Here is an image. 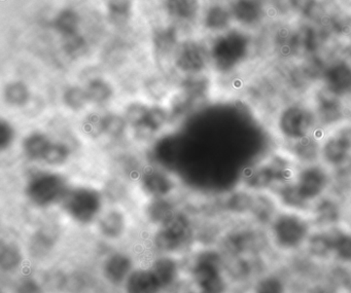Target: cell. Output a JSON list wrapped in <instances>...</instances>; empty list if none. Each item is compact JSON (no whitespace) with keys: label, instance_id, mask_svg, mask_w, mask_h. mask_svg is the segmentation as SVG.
Masks as SVG:
<instances>
[{"label":"cell","instance_id":"cell-1","mask_svg":"<svg viewBox=\"0 0 351 293\" xmlns=\"http://www.w3.org/2000/svg\"><path fill=\"white\" fill-rule=\"evenodd\" d=\"M313 229L309 213L280 208L268 225V239L278 251L295 253L305 248Z\"/></svg>","mask_w":351,"mask_h":293},{"label":"cell","instance_id":"cell-2","mask_svg":"<svg viewBox=\"0 0 351 293\" xmlns=\"http://www.w3.org/2000/svg\"><path fill=\"white\" fill-rule=\"evenodd\" d=\"M298 167L287 151H276L244 173L242 186L252 192H270L279 184L293 180Z\"/></svg>","mask_w":351,"mask_h":293},{"label":"cell","instance_id":"cell-3","mask_svg":"<svg viewBox=\"0 0 351 293\" xmlns=\"http://www.w3.org/2000/svg\"><path fill=\"white\" fill-rule=\"evenodd\" d=\"M273 128L276 136L285 144L320 132L312 105L300 102L289 103L280 108L273 120Z\"/></svg>","mask_w":351,"mask_h":293},{"label":"cell","instance_id":"cell-4","mask_svg":"<svg viewBox=\"0 0 351 293\" xmlns=\"http://www.w3.org/2000/svg\"><path fill=\"white\" fill-rule=\"evenodd\" d=\"M69 188L64 175L54 170H42L30 175L24 190L32 205L48 208L62 202Z\"/></svg>","mask_w":351,"mask_h":293},{"label":"cell","instance_id":"cell-5","mask_svg":"<svg viewBox=\"0 0 351 293\" xmlns=\"http://www.w3.org/2000/svg\"><path fill=\"white\" fill-rule=\"evenodd\" d=\"M332 171L322 162L298 167L293 176V188L304 204L312 205L328 194L332 186Z\"/></svg>","mask_w":351,"mask_h":293},{"label":"cell","instance_id":"cell-6","mask_svg":"<svg viewBox=\"0 0 351 293\" xmlns=\"http://www.w3.org/2000/svg\"><path fill=\"white\" fill-rule=\"evenodd\" d=\"M250 51V40L245 34L230 31L213 42L209 59L219 73H231L246 60Z\"/></svg>","mask_w":351,"mask_h":293},{"label":"cell","instance_id":"cell-7","mask_svg":"<svg viewBox=\"0 0 351 293\" xmlns=\"http://www.w3.org/2000/svg\"><path fill=\"white\" fill-rule=\"evenodd\" d=\"M60 204L65 213L75 222L90 225L100 216L104 196L96 188L77 186L69 188Z\"/></svg>","mask_w":351,"mask_h":293},{"label":"cell","instance_id":"cell-8","mask_svg":"<svg viewBox=\"0 0 351 293\" xmlns=\"http://www.w3.org/2000/svg\"><path fill=\"white\" fill-rule=\"evenodd\" d=\"M192 235V225L186 214L176 211L165 222L159 225L154 243L162 252H176L182 249Z\"/></svg>","mask_w":351,"mask_h":293},{"label":"cell","instance_id":"cell-9","mask_svg":"<svg viewBox=\"0 0 351 293\" xmlns=\"http://www.w3.org/2000/svg\"><path fill=\"white\" fill-rule=\"evenodd\" d=\"M193 277L201 293H225L227 288L221 272V256L217 252L207 251L199 256Z\"/></svg>","mask_w":351,"mask_h":293},{"label":"cell","instance_id":"cell-10","mask_svg":"<svg viewBox=\"0 0 351 293\" xmlns=\"http://www.w3.org/2000/svg\"><path fill=\"white\" fill-rule=\"evenodd\" d=\"M320 131H330V129L348 120L345 112L342 98L334 95L322 88L317 92L312 105Z\"/></svg>","mask_w":351,"mask_h":293},{"label":"cell","instance_id":"cell-11","mask_svg":"<svg viewBox=\"0 0 351 293\" xmlns=\"http://www.w3.org/2000/svg\"><path fill=\"white\" fill-rule=\"evenodd\" d=\"M139 186L151 199L167 198L174 188L176 180L169 172L162 168L151 166L145 167L139 173Z\"/></svg>","mask_w":351,"mask_h":293},{"label":"cell","instance_id":"cell-12","mask_svg":"<svg viewBox=\"0 0 351 293\" xmlns=\"http://www.w3.org/2000/svg\"><path fill=\"white\" fill-rule=\"evenodd\" d=\"M320 162L332 171H336L350 164V149L332 131H326L322 134Z\"/></svg>","mask_w":351,"mask_h":293},{"label":"cell","instance_id":"cell-13","mask_svg":"<svg viewBox=\"0 0 351 293\" xmlns=\"http://www.w3.org/2000/svg\"><path fill=\"white\" fill-rule=\"evenodd\" d=\"M209 54L198 42H186L176 50V66L189 75H198L206 68Z\"/></svg>","mask_w":351,"mask_h":293},{"label":"cell","instance_id":"cell-14","mask_svg":"<svg viewBox=\"0 0 351 293\" xmlns=\"http://www.w3.org/2000/svg\"><path fill=\"white\" fill-rule=\"evenodd\" d=\"M309 216L314 229L336 227L342 219V207L336 196L328 194L312 205Z\"/></svg>","mask_w":351,"mask_h":293},{"label":"cell","instance_id":"cell-15","mask_svg":"<svg viewBox=\"0 0 351 293\" xmlns=\"http://www.w3.org/2000/svg\"><path fill=\"white\" fill-rule=\"evenodd\" d=\"M324 88L340 98L351 94V64L337 61L322 71Z\"/></svg>","mask_w":351,"mask_h":293},{"label":"cell","instance_id":"cell-16","mask_svg":"<svg viewBox=\"0 0 351 293\" xmlns=\"http://www.w3.org/2000/svg\"><path fill=\"white\" fill-rule=\"evenodd\" d=\"M171 123V114L168 108L161 105H152L149 106L143 126L132 132L137 139L147 142L164 132Z\"/></svg>","mask_w":351,"mask_h":293},{"label":"cell","instance_id":"cell-17","mask_svg":"<svg viewBox=\"0 0 351 293\" xmlns=\"http://www.w3.org/2000/svg\"><path fill=\"white\" fill-rule=\"evenodd\" d=\"M322 132V131H320ZM319 133V132H318ZM322 134H313L301 140L293 143H287V153L293 157V161L299 166L320 162V144Z\"/></svg>","mask_w":351,"mask_h":293},{"label":"cell","instance_id":"cell-18","mask_svg":"<svg viewBox=\"0 0 351 293\" xmlns=\"http://www.w3.org/2000/svg\"><path fill=\"white\" fill-rule=\"evenodd\" d=\"M52 141L50 135L44 131H32L22 139V153L32 163H42L43 157Z\"/></svg>","mask_w":351,"mask_h":293},{"label":"cell","instance_id":"cell-19","mask_svg":"<svg viewBox=\"0 0 351 293\" xmlns=\"http://www.w3.org/2000/svg\"><path fill=\"white\" fill-rule=\"evenodd\" d=\"M304 249L316 260L332 259V227L313 229Z\"/></svg>","mask_w":351,"mask_h":293},{"label":"cell","instance_id":"cell-20","mask_svg":"<svg viewBox=\"0 0 351 293\" xmlns=\"http://www.w3.org/2000/svg\"><path fill=\"white\" fill-rule=\"evenodd\" d=\"M132 272V260L126 254H112L104 262V277L112 284L120 285L122 283L126 282L127 278Z\"/></svg>","mask_w":351,"mask_h":293},{"label":"cell","instance_id":"cell-21","mask_svg":"<svg viewBox=\"0 0 351 293\" xmlns=\"http://www.w3.org/2000/svg\"><path fill=\"white\" fill-rule=\"evenodd\" d=\"M161 289L153 270L145 268L133 270L125 282L126 293H159Z\"/></svg>","mask_w":351,"mask_h":293},{"label":"cell","instance_id":"cell-22","mask_svg":"<svg viewBox=\"0 0 351 293\" xmlns=\"http://www.w3.org/2000/svg\"><path fill=\"white\" fill-rule=\"evenodd\" d=\"M231 14L234 19L243 25H254L261 21L264 14L260 0H235Z\"/></svg>","mask_w":351,"mask_h":293},{"label":"cell","instance_id":"cell-23","mask_svg":"<svg viewBox=\"0 0 351 293\" xmlns=\"http://www.w3.org/2000/svg\"><path fill=\"white\" fill-rule=\"evenodd\" d=\"M332 260L342 264L351 266V229L341 225L332 227Z\"/></svg>","mask_w":351,"mask_h":293},{"label":"cell","instance_id":"cell-24","mask_svg":"<svg viewBox=\"0 0 351 293\" xmlns=\"http://www.w3.org/2000/svg\"><path fill=\"white\" fill-rule=\"evenodd\" d=\"M98 229L106 239L117 240L124 235L126 218L121 211L110 210L98 218Z\"/></svg>","mask_w":351,"mask_h":293},{"label":"cell","instance_id":"cell-25","mask_svg":"<svg viewBox=\"0 0 351 293\" xmlns=\"http://www.w3.org/2000/svg\"><path fill=\"white\" fill-rule=\"evenodd\" d=\"M3 100L10 107L21 110L32 100V92L23 81H11L3 90Z\"/></svg>","mask_w":351,"mask_h":293},{"label":"cell","instance_id":"cell-26","mask_svg":"<svg viewBox=\"0 0 351 293\" xmlns=\"http://www.w3.org/2000/svg\"><path fill=\"white\" fill-rule=\"evenodd\" d=\"M71 157H73V149L67 143L53 139L50 147L43 157L42 164L47 167L56 169L66 165L71 161Z\"/></svg>","mask_w":351,"mask_h":293},{"label":"cell","instance_id":"cell-27","mask_svg":"<svg viewBox=\"0 0 351 293\" xmlns=\"http://www.w3.org/2000/svg\"><path fill=\"white\" fill-rule=\"evenodd\" d=\"M90 104L96 106L106 105L114 97V90L106 79L96 77L91 79L85 87Z\"/></svg>","mask_w":351,"mask_h":293},{"label":"cell","instance_id":"cell-28","mask_svg":"<svg viewBox=\"0 0 351 293\" xmlns=\"http://www.w3.org/2000/svg\"><path fill=\"white\" fill-rule=\"evenodd\" d=\"M159 280L162 288L171 286L178 276V266L173 258L163 256L154 262L151 268Z\"/></svg>","mask_w":351,"mask_h":293},{"label":"cell","instance_id":"cell-29","mask_svg":"<svg viewBox=\"0 0 351 293\" xmlns=\"http://www.w3.org/2000/svg\"><path fill=\"white\" fill-rule=\"evenodd\" d=\"M62 102L69 112L75 114L83 112L87 110L88 106L91 105L85 88L80 86H71L67 88L63 92Z\"/></svg>","mask_w":351,"mask_h":293},{"label":"cell","instance_id":"cell-30","mask_svg":"<svg viewBox=\"0 0 351 293\" xmlns=\"http://www.w3.org/2000/svg\"><path fill=\"white\" fill-rule=\"evenodd\" d=\"M168 14L182 21H191L199 10L198 0H166Z\"/></svg>","mask_w":351,"mask_h":293},{"label":"cell","instance_id":"cell-31","mask_svg":"<svg viewBox=\"0 0 351 293\" xmlns=\"http://www.w3.org/2000/svg\"><path fill=\"white\" fill-rule=\"evenodd\" d=\"M104 137H108L112 140H120L124 138L128 130H130L123 114H114V112L104 114Z\"/></svg>","mask_w":351,"mask_h":293},{"label":"cell","instance_id":"cell-32","mask_svg":"<svg viewBox=\"0 0 351 293\" xmlns=\"http://www.w3.org/2000/svg\"><path fill=\"white\" fill-rule=\"evenodd\" d=\"M174 205L167 198L152 199L147 207V216L154 225H161L176 213Z\"/></svg>","mask_w":351,"mask_h":293},{"label":"cell","instance_id":"cell-33","mask_svg":"<svg viewBox=\"0 0 351 293\" xmlns=\"http://www.w3.org/2000/svg\"><path fill=\"white\" fill-rule=\"evenodd\" d=\"M178 44V36L172 27L162 28L154 36V47L158 56L162 58L170 56Z\"/></svg>","mask_w":351,"mask_h":293},{"label":"cell","instance_id":"cell-34","mask_svg":"<svg viewBox=\"0 0 351 293\" xmlns=\"http://www.w3.org/2000/svg\"><path fill=\"white\" fill-rule=\"evenodd\" d=\"M80 18L73 10H64L57 15L54 27L63 38L75 36L79 31Z\"/></svg>","mask_w":351,"mask_h":293},{"label":"cell","instance_id":"cell-35","mask_svg":"<svg viewBox=\"0 0 351 293\" xmlns=\"http://www.w3.org/2000/svg\"><path fill=\"white\" fill-rule=\"evenodd\" d=\"M81 131L90 140H98L104 137V114L97 112L86 114L82 120Z\"/></svg>","mask_w":351,"mask_h":293},{"label":"cell","instance_id":"cell-36","mask_svg":"<svg viewBox=\"0 0 351 293\" xmlns=\"http://www.w3.org/2000/svg\"><path fill=\"white\" fill-rule=\"evenodd\" d=\"M230 22H231V14L219 5L210 8L205 15V27L211 31L225 30L226 28L229 27Z\"/></svg>","mask_w":351,"mask_h":293},{"label":"cell","instance_id":"cell-37","mask_svg":"<svg viewBox=\"0 0 351 293\" xmlns=\"http://www.w3.org/2000/svg\"><path fill=\"white\" fill-rule=\"evenodd\" d=\"M149 105L143 102H131L123 110V116L128 123L131 131L141 128L149 112Z\"/></svg>","mask_w":351,"mask_h":293},{"label":"cell","instance_id":"cell-38","mask_svg":"<svg viewBox=\"0 0 351 293\" xmlns=\"http://www.w3.org/2000/svg\"><path fill=\"white\" fill-rule=\"evenodd\" d=\"M23 262L21 250L16 244H3L0 254V266L3 270L12 272L17 270Z\"/></svg>","mask_w":351,"mask_h":293},{"label":"cell","instance_id":"cell-39","mask_svg":"<svg viewBox=\"0 0 351 293\" xmlns=\"http://www.w3.org/2000/svg\"><path fill=\"white\" fill-rule=\"evenodd\" d=\"M254 293H287V287L280 277L265 275L256 283Z\"/></svg>","mask_w":351,"mask_h":293},{"label":"cell","instance_id":"cell-40","mask_svg":"<svg viewBox=\"0 0 351 293\" xmlns=\"http://www.w3.org/2000/svg\"><path fill=\"white\" fill-rule=\"evenodd\" d=\"M17 139V130L13 123L7 118H1L0 122V149L1 151H10Z\"/></svg>","mask_w":351,"mask_h":293},{"label":"cell","instance_id":"cell-41","mask_svg":"<svg viewBox=\"0 0 351 293\" xmlns=\"http://www.w3.org/2000/svg\"><path fill=\"white\" fill-rule=\"evenodd\" d=\"M131 5L129 0H112L110 5V13L112 19L117 22H123L128 20L130 15Z\"/></svg>","mask_w":351,"mask_h":293},{"label":"cell","instance_id":"cell-42","mask_svg":"<svg viewBox=\"0 0 351 293\" xmlns=\"http://www.w3.org/2000/svg\"><path fill=\"white\" fill-rule=\"evenodd\" d=\"M64 49L66 54L71 57H79L85 52L86 42L83 38L75 34V36L65 38Z\"/></svg>","mask_w":351,"mask_h":293},{"label":"cell","instance_id":"cell-43","mask_svg":"<svg viewBox=\"0 0 351 293\" xmlns=\"http://www.w3.org/2000/svg\"><path fill=\"white\" fill-rule=\"evenodd\" d=\"M335 135L339 137L351 151V120H346L330 129Z\"/></svg>","mask_w":351,"mask_h":293},{"label":"cell","instance_id":"cell-44","mask_svg":"<svg viewBox=\"0 0 351 293\" xmlns=\"http://www.w3.org/2000/svg\"><path fill=\"white\" fill-rule=\"evenodd\" d=\"M291 3L295 12L308 17L317 9L316 0H291Z\"/></svg>","mask_w":351,"mask_h":293},{"label":"cell","instance_id":"cell-45","mask_svg":"<svg viewBox=\"0 0 351 293\" xmlns=\"http://www.w3.org/2000/svg\"><path fill=\"white\" fill-rule=\"evenodd\" d=\"M17 293H44L42 287L34 279L21 281L17 287Z\"/></svg>","mask_w":351,"mask_h":293},{"label":"cell","instance_id":"cell-46","mask_svg":"<svg viewBox=\"0 0 351 293\" xmlns=\"http://www.w3.org/2000/svg\"><path fill=\"white\" fill-rule=\"evenodd\" d=\"M52 244V239L44 233H38L34 241V245L36 248V251H38V253H43V252L50 250Z\"/></svg>","mask_w":351,"mask_h":293},{"label":"cell","instance_id":"cell-47","mask_svg":"<svg viewBox=\"0 0 351 293\" xmlns=\"http://www.w3.org/2000/svg\"><path fill=\"white\" fill-rule=\"evenodd\" d=\"M312 291V293H337L332 287L328 286H316Z\"/></svg>","mask_w":351,"mask_h":293},{"label":"cell","instance_id":"cell-48","mask_svg":"<svg viewBox=\"0 0 351 293\" xmlns=\"http://www.w3.org/2000/svg\"><path fill=\"white\" fill-rule=\"evenodd\" d=\"M349 58H350L351 60V47L350 49H349Z\"/></svg>","mask_w":351,"mask_h":293}]
</instances>
